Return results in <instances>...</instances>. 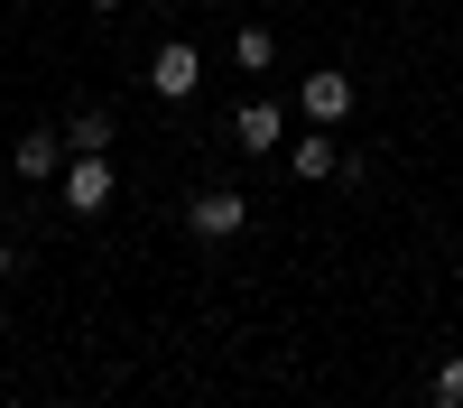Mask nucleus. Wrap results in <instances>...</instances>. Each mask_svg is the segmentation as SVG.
I'll return each instance as SVG.
<instances>
[{
    "label": "nucleus",
    "mask_w": 463,
    "mask_h": 408,
    "mask_svg": "<svg viewBox=\"0 0 463 408\" xmlns=\"http://www.w3.org/2000/svg\"><path fill=\"white\" fill-rule=\"evenodd\" d=\"M111 195H121V167H111V148H93V158H65V176H56V204H65V213H84V223H93Z\"/></svg>",
    "instance_id": "f257e3e1"
},
{
    "label": "nucleus",
    "mask_w": 463,
    "mask_h": 408,
    "mask_svg": "<svg viewBox=\"0 0 463 408\" xmlns=\"http://www.w3.org/2000/svg\"><path fill=\"white\" fill-rule=\"evenodd\" d=\"M353 74H343V65H316V74H306V84H297V111H306V130H343V121H353Z\"/></svg>",
    "instance_id": "f03ea898"
},
{
    "label": "nucleus",
    "mask_w": 463,
    "mask_h": 408,
    "mask_svg": "<svg viewBox=\"0 0 463 408\" xmlns=\"http://www.w3.org/2000/svg\"><path fill=\"white\" fill-rule=\"evenodd\" d=\"M148 93H158V102H195L204 93V47H195V37H167V47L148 56Z\"/></svg>",
    "instance_id": "7ed1b4c3"
},
{
    "label": "nucleus",
    "mask_w": 463,
    "mask_h": 408,
    "mask_svg": "<svg viewBox=\"0 0 463 408\" xmlns=\"http://www.w3.org/2000/svg\"><path fill=\"white\" fill-rule=\"evenodd\" d=\"M185 232H195V242H241L250 232V195H241V185H204V195L185 204Z\"/></svg>",
    "instance_id": "20e7f679"
},
{
    "label": "nucleus",
    "mask_w": 463,
    "mask_h": 408,
    "mask_svg": "<svg viewBox=\"0 0 463 408\" xmlns=\"http://www.w3.org/2000/svg\"><path fill=\"white\" fill-rule=\"evenodd\" d=\"M232 139H241L250 158H279V148H288V111L269 102V93H250L241 111H232Z\"/></svg>",
    "instance_id": "39448f33"
},
{
    "label": "nucleus",
    "mask_w": 463,
    "mask_h": 408,
    "mask_svg": "<svg viewBox=\"0 0 463 408\" xmlns=\"http://www.w3.org/2000/svg\"><path fill=\"white\" fill-rule=\"evenodd\" d=\"M279 158H288V176H297V185H325V176L343 167V148H334V130H306V139H288V148H279Z\"/></svg>",
    "instance_id": "423d86ee"
},
{
    "label": "nucleus",
    "mask_w": 463,
    "mask_h": 408,
    "mask_svg": "<svg viewBox=\"0 0 463 408\" xmlns=\"http://www.w3.org/2000/svg\"><path fill=\"white\" fill-rule=\"evenodd\" d=\"M10 167H19V185H56L65 176V130H28Z\"/></svg>",
    "instance_id": "0eeeda50"
},
{
    "label": "nucleus",
    "mask_w": 463,
    "mask_h": 408,
    "mask_svg": "<svg viewBox=\"0 0 463 408\" xmlns=\"http://www.w3.org/2000/svg\"><path fill=\"white\" fill-rule=\"evenodd\" d=\"M56 130H65V158H93V148H111V111H102V102H84V111H65Z\"/></svg>",
    "instance_id": "6e6552de"
},
{
    "label": "nucleus",
    "mask_w": 463,
    "mask_h": 408,
    "mask_svg": "<svg viewBox=\"0 0 463 408\" xmlns=\"http://www.w3.org/2000/svg\"><path fill=\"white\" fill-rule=\"evenodd\" d=\"M232 65H241V74H269V65H279V37H269L260 19H241V28H232Z\"/></svg>",
    "instance_id": "1a4fd4ad"
},
{
    "label": "nucleus",
    "mask_w": 463,
    "mask_h": 408,
    "mask_svg": "<svg viewBox=\"0 0 463 408\" xmlns=\"http://www.w3.org/2000/svg\"><path fill=\"white\" fill-rule=\"evenodd\" d=\"M427 408H463V353L436 362V381H427Z\"/></svg>",
    "instance_id": "9d476101"
},
{
    "label": "nucleus",
    "mask_w": 463,
    "mask_h": 408,
    "mask_svg": "<svg viewBox=\"0 0 463 408\" xmlns=\"http://www.w3.org/2000/svg\"><path fill=\"white\" fill-rule=\"evenodd\" d=\"M10 270H19V251H10V242H0V279H10Z\"/></svg>",
    "instance_id": "9b49d317"
},
{
    "label": "nucleus",
    "mask_w": 463,
    "mask_h": 408,
    "mask_svg": "<svg viewBox=\"0 0 463 408\" xmlns=\"http://www.w3.org/2000/svg\"><path fill=\"white\" fill-rule=\"evenodd\" d=\"M93 10H130V0H93Z\"/></svg>",
    "instance_id": "f8f14e48"
}]
</instances>
